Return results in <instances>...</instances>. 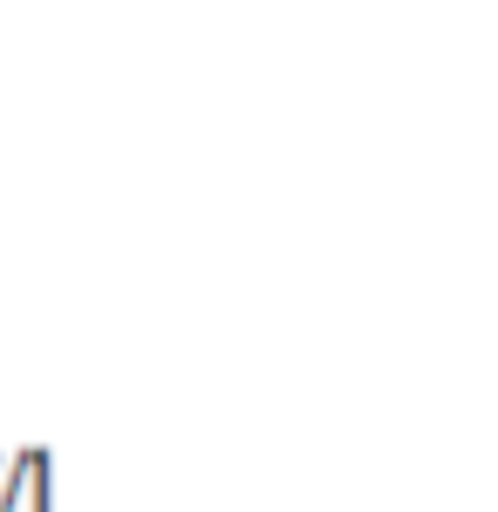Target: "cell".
Returning <instances> with one entry per match:
<instances>
[{"label":"cell","instance_id":"7a4b0ae2","mask_svg":"<svg viewBox=\"0 0 498 512\" xmlns=\"http://www.w3.org/2000/svg\"><path fill=\"white\" fill-rule=\"evenodd\" d=\"M0 458H7V451H0Z\"/></svg>","mask_w":498,"mask_h":512},{"label":"cell","instance_id":"6da1fadb","mask_svg":"<svg viewBox=\"0 0 498 512\" xmlns=\"http://www.w3.org/2000/svg\"><path fill=\"white\" fill-rule=\"evenodd\" d=\"M0 512H55V458L48 444H21L0 458Z\"/></svg>","mask_w":498,"mask_h":512}]
</instances>
